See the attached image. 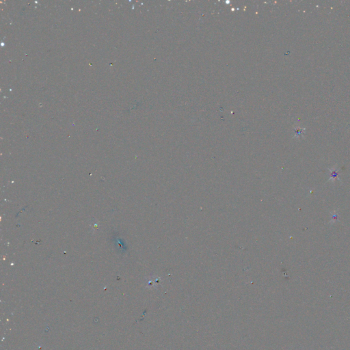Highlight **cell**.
Listing matches in <instances>:
<instances>
[{"label":"cell","mask_w":350,"mask_h":350,"mask_svg":"<svg viewBox=\"0 0 350 350\" xmlns=\"http://www.w3.org/2000/svg\"><path fill=\"white\" fill-rule=\"evenodd\" d=\"M337 176H338V173H337V171H335V170H334V171H332L331 172V178L332 179H335L336 177H337Z\"/></svg>","instance_id":"obj_1"}]
</instances>
